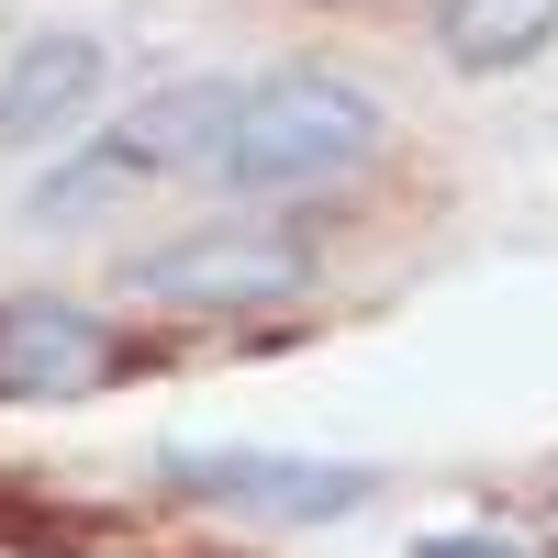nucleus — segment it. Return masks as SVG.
Instances as JSON below:
<instances>
[{
    "mask_svg": "<svg viewBox=\"0 0 558 558\" xmlns=\"http://www.w3.org/2000/svg\"><path fill=\"white\" fill-rule=\"evenodd\" d=\"M380 146V101L336 68H268L235 89V123H223V179L235 191H324Z\"/></svg>",
    "mask_w": 558,
    "mask_h": 558,
    "instance_id": "f257e3e1",
    "label": "nucleus"
},
{
    "mask_svg": "<svg viewBox=\"0 0 558 558\" xmlns=\"http://www.w3.org/2000/svg\"><path fill=\"white\" fill-rule=\"evenodd\" d=\"M223 123H235V78H168L157 101H134L112 146L134 157V179L157 168H223Z\"/></svg>",
    "mask_w": 558,
    "mask_h": 558,
    "instance_id": "423d86ee",
    "label": "nucleus"
},
{
    "mask_svg": "<svg viewBox=\"0 0 558 558\" xmlns=\"http://www.w3.org/2000/svg\"><path fill=\"white\" fill-rule=\"evenodd\" d=\"M101 34H34L12 68H0V157L45 146V134H68L89 101H101Z\"/></svg>",
    "mask_w": 558,
    "mask_h": 558,
    "instance_id": "39448f33",
    "label": "nucleus"
},
{
    "mask_svg": "<svg viewBox=\"0 0 558 558\" xmlns=\"http://www.w3.org/2000/svg\"><path fill=\"white\" fill-rule=\"evenodd\" d=\"M101 380H112V336L89 302H68V291L0 302V402H78Z\"/></svg>",
    "mask_w": 558,
    "mask_h": 558,
    "instance_id": "20e7f679",
    "label": "nucleus"
},
{
    "mask_svg": "<svg viewBox=\"0 0 558 558\" xmlns=\"http://www.w3.org/2000/svg\"><path fill=\"white\" fill-rule=\"evenodd\" d=\"M134 291L191 302V313H279L313 291V235H291V223H202V235H168L134 257Z\"/></svg>",
    "mask_w": 558,
    "mask_h": 558,
    "instance_id": "f03ea898",
    "label": "nucleus"
},
{
    "mask_svg": "<svg viewBox=\"0 0 558 558\" xmlns=\"http://www.w3.org/2000/svg\"><path fill=\"white\" fill-rule=\"evenodd\" d=\"M157 481L213 502V514H246V525H336L368 502V470H347V458H268V447H168Z\"/></svg>",
    "mask_w": 558,
    "mask_h": 558,
    "instance_id": "7ed1b4c3",
    "label": "nucleus"
},
{
    "mask_svg": "<svg viewBox=\"0 0 558 558\" xmlns=\"http://www.w3.org/2000/svg\"><path fill=\"white\" fill-rule=\"evenodd\" d=\"M413 558H525V547H502V536H413Z\"/></svg>",
    "mask_w": 558,
    "mask_h": 558,
    "instance_id": "6e6552de",
    "label": "nucleus"
},
{
    "mask_svg": "<svg viewBox=\"0 0 558 558\" xmlns=\"http://www.w3.org/2000/svg\"><path fill=\"white\" fill-rule=\"evenodd\" d=\"M547 34H558V0H447V23H436L447 68H470V78L547 57Z\"/></svg>",
    "mask_w": 558,
    "mask_h": 558,
    "instance_id": "0eeeda50",
    "label": "nucleus"
}]
</instances>
